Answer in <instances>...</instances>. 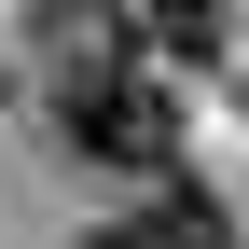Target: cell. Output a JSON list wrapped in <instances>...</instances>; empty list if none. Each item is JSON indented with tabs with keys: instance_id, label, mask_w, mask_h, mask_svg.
Returning a JSON list of instances; mask_svg holds the SVG:
<instances>
[{
	"instance_id": "obj_1",
	"label": "cell",
	"mask_w": 249,
	"mask_h": 249,
	"mask_svg": "<svg viewBox=\"0 0 249 249\" xmlns=\"http://www.w3.org/2000/svg\"><path fill=\"white\" fill-rule=\"evenodd\" d=\"M55 139L83 166H124V180H166L180 166V97L139 70V42H97L55 70Z\"/></svg>"
},
{
	"instance_id": "obj_2",
	"label": "cell",
	"mask_w": 249,
	"mask_h": 249,
	"mask_svg": "<svg viewBox=\"0 0 249 249\" xmlns=\"http://www.w3.org/2000/svg\"><path fill=\"white\" fill-rule=\"evenodd\" d=\"M83 249H222V194L166 166V180H139V208H111Z\"/></svg>"
},
{
	"instance_id": "obj_3",
	"label": "cell",
	"mask_w": 249,
	"mask_h": 249,
	"mask_svg": "<svg viewBox=\"0 0 249 249\" xmlns=\"http://www.w3.org/2000/svg\"><path fill=\"white\" fill-rule=\"evenodd\" d=\"M97 14L152 55H222V0H97Z\"/></svg>"
}]
</instances>
